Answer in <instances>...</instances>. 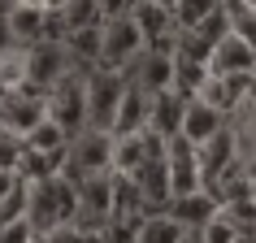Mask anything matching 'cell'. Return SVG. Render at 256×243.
<instances>
[{
	"instance_id": "16",
	"label": "cell",
	"mask_w": 256,
	"mask_h": 243,
	"mask_svg": "<svg viewBox=\"0 0 256 243\" xmlns=\"http://www.w3.org/2000/svg\"><path fill=\"white\" fill-rule=\"evenodd\" d=\"M148 113H152V96L126 78V92H122V104H118V126H113V135H139V130H148Z\"/></svg>"
},
{
	"instance_id": "1",
	"label": "cell",
	"mask_w": 256,
	"mask_h": 243,
	"mask_svg": "<svg viewBox=\"0 0 256 243\" xmlns=\"http://www.w3.org/2000/svg\"><path fill=\"white\" fill-rule=\"evenodd\" d=\"M78 182L70 174H56L48 182H35L30 191V230L35 234H48L56 226H70V222H78Z\"/></svg>"
},
{
	"instance_id": "14",
	"label": "cell",
	"mask_w": 256,
	"mask_h": 243,
	"mask_svg": "<svg viewBox=\"0 0 256 243\" xmlns=\"http://www.w3.org/2000/svg\"><path fill=\"white\" fill-rule=\"evenodd\" d=\"M126 78L135 82V87H144L148 96L174 92V56H156V52H148V48H144V56L126 70Z\"/></svg>"
},
{
	"instance_id": "34",
	"label": "cell",
	"mask_w": 256,
	"mask_h": 243,
	"mask_svg": "<svg viewBox=\"0 0 256 243\" xmlns=\"http://www.w3.org/2000/svg\"><path fill=\"white\" fill-rule=\"evenodd\" d=\"M148 4H161V9H174L178 0H148Z\"/></svg>"
},
{
	"instance_id": "3",
	"label": "cell",
	"mask_w": 256,
	"mask_h": 243,
	"mask_svg": "<svg viewBox=\"0 0 256 243\" xmlns=\"http://www.w3.org/2000/svg\"><path fill=\"white\" fill-rule=\"evenodd\" d=\"M48 118H52L70 139L78 135V130H87V70L82 66H74L66 78L48 92Z\"/></svg>"
},
{
	"instance_id": "35",
	"label": "cell",
	"mask_w": 256,
	"mask_h": 243,
	"mask_svg": "<svg viewBox=\"0 0 256 243\" xmlns=\"http://www.w3.org/2000/svg\"><path fill=\"white\" fill-rule=\"evenodd\" d=\"M96 243H104V239H96Z\"/></svg>"
},
{
	"instance_id": "30",
	"label": "cell",
	"mask_w": 256,
	"mask_h": 243,
	"mask_svg": "<svg viewBox=\"0 0 256 243\" xmlns=\"http://www.w3.org/2000/svg\"><path fill=\"white\" fill-rule=\"evenodd\" d=\"M18 48H22V44L14 40V26H9V18H0V61H4V56H14Z\"/></svg>"
},
{
	"instance_id": "11",
	"label": "cell",
	"mask_w": 256,
	"mask_h": 243,
	"mask_svg": "<svg viewBox=\"0 0 256 243\" xmlns=\"http://www.w3.org/2000/svg\"><path fill=\"white\" fill-rule=\"evenodd\" d=\"M135 187H139V196H144V208H148V213H161L165 204L174 200V187H170V165H165V144L152 152L148 161H144V170L135 174Z\"/></svg>"
},
{
	"instance_id": "4",
	"label": "cell",
	"mask_w": 256,
	"mask_h": 243,
	"mask_svg": "<svg viewBox=\"0 0 256 243\" xmlns=\"http://www.w3.org/2000/svg\"><path fill=\"white\" fill-rule=\"evenodd\" d=\"M144 30L135 26V18H113L104 22V40H100V61L96 70H113V74H126V70L135 66L139 56H144Z\"/></svg>"
},
{
	"instance_id": "33",
	"label": "cell",
	"mask_w": 256,
	"mask_h": 243,
	"mask_svg": "<svg viewBox=\"0 0 256 243\" xmlns=\"http://www.w3.org/2000/svg\"><path fill=\"white\" fill-rule=\"evenodd\" d=\"M182 243H204V239H200V230H187V234H182Z\"/></svg>"
},
{
	"instance_id": "25",
	"label": "cell",
	"mask_w": 256,
	"mask_h": 243,
	"mask_svg": "<svg viewBox=\"0 0 256 243\" xmlns=\"http://www.w3.org/2000/svg\"><path fill=\"white\" fill-rule=\"evenodd\" d=\"M22 156H26V139L0 126V174H18L22 170Z\"/></svg>"
},
{
	"instance_id": "27",
	"label": "cell",
	"mask_w": 256,
	"mask_h": 243,
	"mask_svg": "<svg viewBox=\"0 0 256 243\" xmlns=\"http://www.w3.org/2000/svg\"><path fill=\"white\" fill-rule=\"evenodd\" d=\"M44 243H96L100 234H92V230H82L78 222H70V226H56V230H48V234H40Z\"/></svg>"
},
{
	"instance_id": "23",
	"label": "cell",
	"mask_w": 256,
	"mask_h": 243,
	"mask_svg": "<svg viewBox=\"0 0 256 243\" xmlns=\"http://www.w3.org/2000/svg\"><path fill=\"white\" fill-rule=\"evenodd\" d=\"M217 9H222V0H178L174 4V22H178V30H196L204 18L217 14Z\"/></svg>"
},
{
	"instance_id": "5",
	"label": "cell",
	"mask_w": 256,
	"mask_h": 243,
	"mask_svg": "<svg viewBox=\"0 0 256 243\" xmlns=\"http://www.w3.org/2000/svg\"><path fill=\"white\" fill-rule=\"evenodd\" d=\"M122 92H126V74H113V70H87V126L113 135Z\"/></svg>"
},
{
	"instance_id": "29",
	"label": "cell",
	"mask_w": 256,
	"mask_h": 243,
	"mask_svg": "<svg viewBox=\"0 0 256 243\" xmlns=\"http://www.w3.org/2000/svg\"><path fill=\"white\" fill-rule=\"evenodd\" d=\"M135 9V0H100V22H113V18H126Z\"/></svg>"
},
{
	"instance_id": "21",
	"label": "cell",
	"mask_w": 256,
	"mask_h": 243,
	"mask_svg": "<svg viewBox=\"0 0 256 243\" xmlns=\"http://www.w3.org/2000/svg\"><path fill=\"white\" fill-rule=\"evenodd\" d=\"M182 234H187V230H182L174 217L161 208V213H148L144 222H139L135 243H182Z\"/></svg>"
},
{
	"instance_id": "26",
	"label": "cell",
	"mask_w": 256,
	"mask_h": 243,
	"mask_svg": "<svg viewBox=\"0 0 256 243\" xmlns=\"http://www.w3.org/2000/svg\"><path fill=\"white\" fill-rule=\"evenodd\" d=\"M200 239H204V243H239V239H243V230L234 226V222H230L226 213H217L213 222H208V226L200 230Z\"/></svg>"
},
{
	"instance_id": "6",
	"label": "cell",
	"mask_w": 256,
	"mask_h": 243,
	"mask_svg": "<svg viewBox=\"0 0 256 243\" xmlns=\"http://www.w3.org/2000/svg\"><path fill=\"white\" fill-rule=\"evenodd\" d=\"M70 178H87V174H113V135L108 130H78L70 139V161H66Z\"/></svg>"
},
{
	"instance_id": "17",
	"label": "cell",
	"mask_w": 256,
	"mask_h": 243,
	"mask_svg": "<svg viewBox=\"0 0 256 243\" xmlns=\"http://www.w3.org/2000/svg\"><path fill=\"white\" fill-rule=\"evenodd\" d=\"M226 122H230V118H226V113H217L213 104L191 100V104H187V118H182V139H191V144L200 148V144H208V139H213Z\"/></svg>"
},
{
	"instance_id": "9",
	"label": "cell",
	"mask_w": 256,
	"mask_h": 243,
	"mask_svg": "<svg viewBox=\"0 0 256 243\" xmlns=\"http://www.w3.org/2000/svg\"><path fill=\"white\" fill-rule=\"evenodd\" d=\"M165 165H170V187L174 196H191V191H208L204 187V170H200V148L191 139L174 135L165 144Z\"/></svg>"
},
{
	"instance_id": "10",
	"label": "cell",
	"mask_w": 256,
	"mask_h": 243,
	"mask_svg": "<svg viewBox=\"0 0 256 243\" xmlns=\"http://www.w3.org/2000/svg\"><path fill=\"white\" fill-rule=\"evenodd\" d=\"M208 66H213V74H222V78H252L256 74V48L243 40V35L226 30V35L217 40Z\"/></svg>"
},
{
	"instance_id": "28",
	"label": "cell",
	"mask_w": 256,
	"mask_h": 243,
	"mask_svg": "<svg viewBox=\"0 0 256 243\" xmlns=\"http://www.w3.org/2000/svg\"><path fill=\"white\" fill-rule=\"evenodd\" d=\"M40 234L30 230V222H18V226H4L0 230V243H35Z\"/></svg>"
},
{
	"instance_id": "8",
	"label": "cell",
	"mask_w": 256,
	"mask_h": 243,
	"mask_svg": "<svg viewBox=\"0 0 256 243\" xmlns=\"http://www.w3.org/2000/svg\"><path fill=\"white\" fill-rule=\"evenodd\" d=\"M243 156H239V130H234V122H226L222 130H217L208 144H200V170H204V187L213 191L230 170H239Z\"/></svg>"
},
{
	"instance_id": "18",
	"label": "cell",
	"mask_w": 256,
	"mask_h": 243,
	"mask_svg": "<svg viewBox=\"0 0 256 243\" xmlns=\"http://www.w3.org/2000/svg\"><path fill=\"white\" fill-rule=\"evenodd\" d=\"M135 26L144 30V44H156L165 35H178V22H174V9H161V4H148V0H135Z\"/></svg>"
},
{
	"instance_id": "19",
	"label": "cell",
	"mask_w": 256,
	"mask_h": 243,
	"mask_svg": "<svg viewBox=\"0 0 256 243\" xmlns=\"http://www.w3.org/2000/svg\"><path fill=\"white\" fill-rule=\"evenodd\" d=\"M30 191H35V182H26V178L18 174L14 187L0 196V230L18 226V222H26V217H30Z\"/></svg>"
},
{
	"instance_id": "15",
	"label": "cell",
	"mask_w": 256,
	"mask_h": 243,
	"mask_svg": "<svg viewBox=\"0 0 256 243\" xmlns=\"http://www.w3.org/2000/svg\"><path fill=\"white\" fill-rule=\"evenodd\" d=\"M156 148H161V139H152L148 130H139V135H113V174L135 178Z\"/></svg>"
},
{
	"instance_id": "32",
	"label": "cell",
	"mask_w": 256,
	"mask_h": 243,
	"mask_svg": "<svg viewBox=\"0 0 256 243\" xmlns=\"http://www.w3.org/2000/svg\"><path fill=\"white\" fill-rule=\"evenodd\" d=\"M18 4H22V0H0V18H9L18 9Z\"/></svg>"
},
{
	"instance_id": "31",
	"label": "cell",
	"mask_w": 256,
	"mask_h": 243,
	"mask_svg": "<svg viewBox=\"0 0 256 243\" xmlns=\"http://www.w3.org/2000/svg\"><path fill=\"white\" fill-rule=\"evenodd\" d=\"M22 4H26V9H40V14H56L66 0H22Z\"/></svg>"
},
{
	"instance_id": "13",
	"label": "cell",
	"mask_w": 256,
	"mask_h": 243,
	"mask_svg": "<svg viewBox=\"0 0 256 243\" xmlns=\"http://www.w3.org/2000/svg\"><path fill=\"white\" fill-rule=\"evenodd\" d=\"M165 213L174 217L182 230H204L222 213V200H217L213 191H191V196H174V200L165 204Z\"/></svg>"
},
{
	"instance_id": "22",
	"label": "cell",
	"mask_w": 256,
	"mask_h": 243,
	"mask_svg": "<svg viewBox=\"0 0 256 243\" xmlns=\"http://www.w3.org/2000/svg\"><path fill=\"white\" fill-rule=\"evenodd\" d=\"M26 152H40V156H61V152H70V135L56 126L52 118H48V122H40V126L26 135Z\"/></svg>"
},
{
	"instance_id": "12",
	"label": "cell",
	"mask_w": 256,
	"mask_h": 243,
	"mask_svg": "<svg viewBox=\"0 0 256 243\" xmlns=\"http://www.w3.org/2000/svg\"><path fill=\"white\" fill-rule=\"evenodd\" d=\"M187 96L178 92H161L152 96V113H148V135L161 139V144H170L174 135H182V118H187Z\"/></svg>"
},
{
	"instance_id": "7",
	"label": "cell",
	"mask_w": 256,
	"mask_h": 243,
	"mask_svg": "<svg viewBox=\"0 0 256 243\" xmlns=\"http://www.w3.org/2000/svg\"><path fill=\"white\" fill-rule=\"evenodd\" d=\"M40 122H48V96L26 92V87H14V92L0 96V126L14 130V135L26 139Z\"/></svg>"
},
{
	"instance_id": "2",
	"label": "cell",
	"mask_w": 256,
	"mask_h": 243,
	"mask_svg": "<svg viewBox=\"0 0 256 243\" xmlns=\"http://www.w3.org/2000/svg\"><path fill=\"white\" fill-rule=\"evenodd\" d=\"M70 70H74V61H70L61 40H40V44H30V48H22V87L26 92L48 96Z\"/></svg>"
},
{
	"instance_id": "20",
	"label": "cell",
	"mask_w": 256,
	"mask_h": 243,
	"mask_svg": "<svg viewBox=\"0 0 256 243\" xmlns=\"http://www.w3.org/2000/svg\"><path fill=\"white\" fill-rule=\"evenodd\" d=\"M9 26H14V40L22 44V48H30V44L48 40V14H40V9H26V4H18L14 14H9Z\"/></svg>"
},
{
	"instance_id": "24",
	"label": "cell",
	"mask_w": 256,
	"mask_h": 243,
	"mask_svg": "<svg viewBox=\"0 0 256 243\" xmlns=\"http://www.w3.org/2000/svg\"><path fill=\"white\" fill-rule=\"evenodd\" d=\"M226 14H230V30L243 35V40L256 48V9L248 0H226Z\"/></svg>"
}]
</instances>
